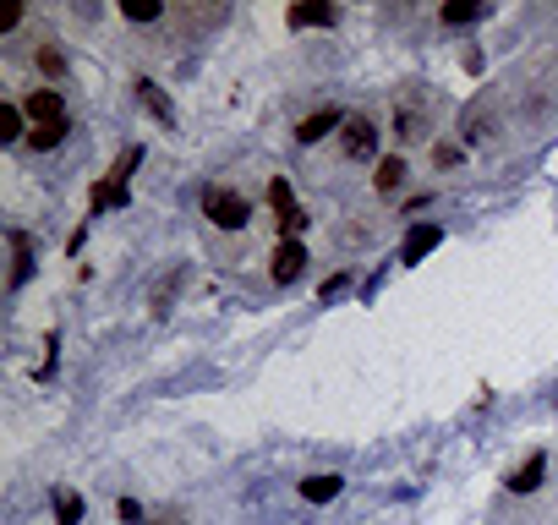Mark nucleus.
I'll use <instances>...</instances> for the list:
<instances>
[{
    "label": "nucleus",
    "mask_w": 558,
    "mask_h": 525,
    "mask_svg": "<svg viewBox=\"0 0 558 525\" xmlns=\"http://www.w3.org/2000/svg\"><path fill=\"white\" fill-rule=\"evenodd\" d=\"M115 515H121V525H143V504H137V498H121Z\"/></svg>",
    "instance_id": "393cba45"
},
{
    "label": "nucleus",
    "mask_w": 558,
    "mask_h": 525,
    "mask_svg": "<svg viewBox=\"0 0 558 525\" xmlns=\"http://www.w3.org/2000/svg\"><path fill=\"white\" fill-rule=\"evenodd\" d=\"M83 241H88V225H77V230H72V241H66V252L77 258V252H83Z\"/></svg>",
    "instance_id": "cd10ccee"
},
{
    "label": "nucleus",
    "mask_w": 558,
    "mask_h": 525,
    "mask_svg": "<svg viewBox=\"0 0 558 525\" xmlns=\"http://www.w3.org/2000/svg\"><path fill=\"white\" fill-rule=\"evenodd\" d=\"M137 165H143V148L132 143V148H126V154H121V159H115V165H110V181L132 192V170H137Z\"/></svg>",
    "instance_id": "412c9836"
},
{
    "label": "nucleus",
    "mask_w": 558,
    "mask_h": 525,
    "mask_svg": "<svg viewBox=\"0 0 558 525\" xmlns=\"http://www.w3.org/2000/svg\"><path fill=\"white\" fill-rule=\"evenodd\" d=\"M0 143H28V126H22V104L0 99Z\"/></svg>",
    "instance_id": "f3484780"
},
{
    "label": "nucleus",
    "mask_w": 558,
    "mask_h": 525,
    "mask_svg": "<svg viewBox=\"0 0 558 525\" xmlns=\"http://www.w3.org/2000/svg\"><path fill=\"white\" fill-rule=\"evenodd\" d=\"M422 137H427V115L416 110V104H400V110H394V143L411 148V143H422Z\"/></svg>",
    "instance_id": "f8f14e48"
},
{
    "label": "nucleus",
    "mask_w": 558,
    "mask_h": 525,
    "mask_svg": "<svg viewBox=\"0 0 558 525\" xmlns=\"http://www.w3.org/2000/svg\"><path fill=\"white\" fill-rule=\"evenodd\" d=\"M33 61H39V72H50V77H61V72H66L61 50H50V44H44V50H39V55H33Z\"/></svg>",
    "instance_id": "5701e85b"
},
{
    "label": "nucleus",
    "mask_w": 558,
    "mask_h": 525,
    "mask_svg": "<svg viewBox=\"0 0 558 525\" xmlns=\"http://www.w3.org/2000/svg\"><path fill=\"white\" fill-rule=\"evenodd\" d=\"M444 247V225H438V219H422V225H411L405 230V241H400V263L405 268H416L427 258V252H438Z\"/></svg>",
    "instance_id": "20e7f679"
},
{
    "label": "nucleus",
    "mask_w": 558,
    "mask_h": 525,
    "mask_svg": "<svg viewBox=\"0 0 558 525\" xmlns=\"http://www.w3.org/2000/svg\"><path fill=\"white\" fill-rule=\"evenodd\" d=\"M285 22H290V28H340V11H334V6H323V0H296V6H290L285 11Z\"/></svg>",
    "instance_id": "1a4fd4ad"
},
{
    "label": "nucleus",
    "mask_w": 558,
    "mask_h": 525,
    "mask_svg": "<svg viewBox=\"0 0 558 525\" xmlns=\"http://www.w3.org/2000/svg\"><path fill=\"white\" fill-rule=\"evenodd\" d=\"M132 88H137V99H143V110L154 115L159 126H176V121H181V115H176V99H170V93L154 83V77H137Z\"/></svg>",
    "instance_id": "6e6552de"
},
{
    "label": "nucleus",
    "mask_w": 558,
    "mask_h": 525,
    "mask_svg": "<svg viewBox=\"0 0 558 525\" xmlns=\"http://www.w3.org/2000/svg\"><path fill=\"white\" fill-rule=\"evenodd\" d=\"M301 274H307V241H279L269 258V279L274 285H296Z\"/></svg>",
    "instance_id": "39448f33"
},
{
    "label": "nucleus",
    "mask_w": 558,
    "mask_h": 525,
    "mask_svg": "<svg viewBox=\"0 0 558 525\" xmlns=\"http://www.w3.org/2000/svg\"><path fill=\"white\" fill-rule=\"evenodd\" d=\"M345 121H351V115H345V110H334V104H329V110H312V115H301L296 143H301V148H312V143H323L329 132H345Z\"/></svg>",
    "instance_id": "423d86ee"
},
{
    "label": "nucleus",
    "mask_w": 558,
    "mask_h": 525,
    "mask_svg": "<svg viewBox=\"0 0 558 525\" xmlns=\"http://www.w3.org/2000/svg\"><path fill=\"white\" fill-rule=\"evenodd\" d=\"M433 165H438V170L460 165V148H455V143H433Z\"/></svg>",
    "instance_id": "b1692460"
},
{
    "label": "nucleus",
    "mask_w": 558,
    "mask_h": 525,
    "mask_svg": "<svg viewBox=\"0 0 558 525\" xmlns=\"http://www.w3.org/2000/svg\"><path fill=\"white\" fill-rule=\"evenodd\" d=\"M405 175H411V170H405V159H400V154L378 159V165H372V192H378V197H394V192L405 186Z\"/></svg>",
    "instance_id": "9b49d317"
},
{
    "label": "nucleus",
    "mask_w": 558,
    "mask_h": 525,
    "mask_svg": "<svg viewBox=\"0 0 558 525\" xmlns=\"http://www.w3.org/2000/svg\"><path fill=\"white\" fill-rule=\"evenodd\" d=\"M121 203H132V192H126V186H115L110 175H104V181L93 186V197H88L93 214H104V208H121Z\"/></svg>",
    "instance_id": "a211bd4d"
},
{
    "label": "nucleus",
    "mask_w": 558,
    "mask_h": 525,
    "mask_svg": "<svg viewBox=\"0 0 558 525\" xmlns=\"http://www.w3.org/2000/svg\"><path fill=\"white\" fill-rule=\"evenodd\" d=\"M66 132H72V121H66V115H55V121H39V126H28V148H33V154H50V148L66 143Z\"/></svg>",
    "instance_id": "ddd939ff"
},
{
    "label": "nucleus",
    "mask_w": 558,
    "mask_h": 525,
    "mask_svg": "<svg viewBox=\"0 0 558 525\" xmlns=\"http://www.w3.org/2000/svg\"><path fill=\"white\" fill-rule=\"evenodd\" d=\"M55 525H83V493L55 487Z\"/></svg>",
    "instance_id": "6ab92c4d"
},
{
    "label": "nucleus",
    "mask_w": 558,
    "mask_h": 525,
    "mask_svg": "<svg viewBox=\"0 0 558 525\" xmlns=\"http://www.w3.org/2000/svg\"><path fill=\"white\" fill-rule=\"evenodd\" d=\"M22 110H28L33 126H39V121H55V115H66V104H61V93H55V88H33Z\"/></svg>",
    "instance_id": "dca6fc26"
},
{
    "label": "nucleus",
    "mask_w": 558,
    "mask_h": 525,
    "mask_svg": "<svg viewBox=\"0 0 558 525\" xmlns=\"http://www.w3.org/2000/svg\"><path fill=\"white\" fill-rule=\"evenodd\" d=\"M487 126H493V110H482V99H476L471 110H465V121H460V137H465V143H482Z\"/></svg>",
    "instance_id": "aec40b11"
},
{
    "label": "nucleus",
    "mask_w": 558,
    "mask_h": 525,
    "mask_svg": "<svg viewBox=\"0 0 558 525\" xmlns=\"http://www.w3.org/2000/svg\"><path fill=\"white\" fill-rule=\"evenodd\" d=\"M269 208H274V225H279V236H285V241H301V236H307L312 219H307V208L296 203V192H290L285 175H274V181H269Z\"/></svg>",
    "instance_id": "f03ea898"
},
{
    "label": "nucleus",
    "mask_w": 558,
    "mask_h": 525,
    "mask_svg": "<svg viewBox=\"0 0 558 525\" xmlns=\"http://www.w3.org/2000/svg\"><path fill=\"white\" fill-rule=\"evenodd\" d=\"M121 17L126 22H159V17H165V6H159V0H126Z\"/></svg>",
    "instance_id": "4be33fe9"
},
{
    "label": "nucleus",
    "mask_w": 558,
    "mask_h": 525,
    "mask_svg": "<svg viewBox=\"0 0 558 525\" xmlns=\"http://www.w3.org/2000/svg\"><path fill=\"white\" fill-rule=\"evenodd\" d=\"M340 487H345V476L318 471V476H307V482H301V498H307V504H334V498H340Z\"/></svg>",
    "instance_id": "2eb2a0df"
},
{
    "label": "nucleus",
    "mask_w": 558,
    "mask_h": 525,
    "mask_svg": "<svg viewBox=\"0 0 558 525\" xmlns=\"http://www.w3.org/2000/svg\"><path fill=\"white\" fill-rule=\"evenodd\" d=\"M345 285H351V274H329V279H323V296H340Z\"/></svg>",
    "instance_id": "bb28decb"
},
{
    "label": "nucleus",
    "mask_w": 558,
    "mask_h": 525,
    "mask_svg": "<svg viewBox=\"0 0 558 525\" xmlns=\"http://www.w3.org/2000/svg\"><path fill=\"white\" fill-rule=\"evenodd\" d=\"M542 476H548V454L537 449V454H526V465H515V471L504 476V487H509V493H537Z\"/></svg>",
    "instance_id": "9d476101"
},
{
    "label": "nucleus",
    "mask_w": 558,
    "mask_h": 525,
    "mask_svg": "<svg viewBox=\"0 0 558 525\" xmlns=\"http://www.w3.org/2000/svg\"><path fill=\"white\" fill-rule=\"evenodd\" d=\"M203 219L219 230H241L252 219V203L241 192H230V186H203Z\"/></svg>",
    "instance_id": "f257e3e1"
},
{
    "label": "nucleus",
    "mask_w": 558,
    "mask_h": 525,
    "mask_svg": "<svg viewBox=\"0 0 558 525\" xmlns=\"http://www.w3.org/2000/svg\"><path fill=\"white\" fill-rule=\"evenodd\" d=\"M22 22V6H0V33H11Z\"/></svg>",
    "instance_id": "a878e982"
},
{
    "label": "nucleus",
    "mask_w": 558,
    "mask_h": 525,
    "mask_svg": "<svg viewBox=\"0 0 558 525\" xmlns=\"http://www.w3.org/2000/svg\"><path fill=\"white\" fill-rule=\"evenodd\" d=\"M6 247H11V274H6V290H22L33 279V241L28 230H6Z\"/></svg>",
    "instance_id": "0eeeda50"
},
{
    "label": "nucleus",
    "mask_w": 558,
    "mask_h": 525,
    "mask_svg": "<svg viewBox=\"0 0 558 525\" xmlns=\"http://www.w3.org/2000/svg\"><path fill=\"white\" fill-rule=\"evenodd\" d=\"M487 17V0H449L444 11H438V22L444 28H471V22Z\"/></svg>",
    "instance_id": "4468645a"
},
{
    "label": "nucleus",
    "mask_w": 558,
    "mask_h": 525,
    "mask_svg": "<svg viewBox=\"0 0 558 525\" xmlns=\"http://www.w3.org/2000/svg\"><path fill=\"white\" fill-rule=\"evenodd\" d=\"M340 143H345V159H351V165H378L383 132H378V121H372V115H351V121H345V132H340Z\"/></svg>",
    "instance_id": "7ed1b4c3"
}]
</instances>
